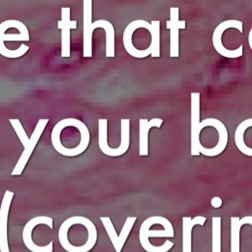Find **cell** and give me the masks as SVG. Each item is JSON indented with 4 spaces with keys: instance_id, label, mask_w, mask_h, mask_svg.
<instances>
[{
    "instance_id": "obj_17",
    "label": "cell",
    "mask_w": 252,
    "mask_h": 252,
    "mask_svg": "<svg viewBox=\"0 0 252 252\" xmlns=\"http://www.w3.org/2000/svg\"><path fill=\"white\" fill-rule=\"evenodd\" d=\"M136 220H137L136 217H128L126 219V220H125V222L123 224V227H122V229H121V231H120V233L118 235V238H117V244H116V246L114 248L115 252H121V250H122V248L124 246V243H125L126 239H127V237H128V235H129V233H130V231H131V229H132Z\"/></svg>"
},
{
    "instance_id": "obj_20",
    "label": "cell",
    "mask_w": 252,
    "mask_h": 252,
    "mask_svg": "<svg viewBox=\"0 0 252 252\" xmlns=\"http://www.w3.org/2000/svg\"><path fill=\"white\" fill-rule=\"evenodd\" d=\"M242 220H243V222H244V224H246V223H248V224H251V226H252V216H248V217H244V218H242L241 219Z\"/></svg>"
},
{
    "instance_id": "obj_18",
    "label": "cell",
    "mask_w": 252,
    "mask_h": 252,
    "mask_svg": "<svg viewBox=\"0 0 252 252\" xmlns=\"http://www.w3.org/2000/svg\"><path fill=\"white\" fill-rule=\"evenodd\" d=\"M220 217L212 219V252H220Z\"/></svg>"
},
{
    "instance_id": "obj_6",
    "label": "cell",
    "mask_w": 252,
    "mask_h": 252,
    "mask_svg": "<svg viewBox=\"0 0 252 252\" xmlns=\"http://www.w3.org/2000/svg\"><path fill=\"white\" fill-rule=\"evenodd\" d=\"M208 126H211L217 129V132L219 135V142L213 148H205L203 146L200 150V154H203L206 157L212 158L221 154L225 150L227 141H228V134L224 124L217 118H206L203 121H201L199 125V131L201 132L205 127H208Z\"/></svg>"
},
{
    "instance_id": "obj_16",
    "label": "cell",
    "mask_w": 252,
    "mask_h": 252,
    "mask_svg": "<svg viewBox=\"0 0 252 252\" xmlns=\"http://www.w3.org/2000/svg\"><path fill=\"white\" fill-rule=\"evenodd\" d=\"M230 223V252H240V228L244 222L238 217H231Z\"/></svg>"
},
{
    "instance_id": "obj_1",
    "label": "cell",
    "mask_w": 252,
    "mask_h": 252,
    "mask_svg": "<svg viewBox=\"0 0 252 252\" xmlns=\"http://www.w3.org/2000/svg\"><path fill=\"white\" fill-rule=\"evenodd\" d=\"M150 237H174V230L171 222L159 216H154L146 219L139 231V240L146 252H168L173 247V242L165 240L160 246H154Z\"/></svg>"
},
{
    "instance_id": "obj_4",
    "label": "cell",
    "mask_w": 252,
    "mask_h": 252,
    "mask_svg": "<svg viewBox=\"0 0 252 252\" xmlns=\"http://www.w3.org/2000/svg\"><path fill=\"white\" fill-rule=\"evenodd\" d=\"M236 29L240 33L243 32V24L238 20H226L217 26L213 32V45L216 51L225 58H238L243 54V45L240 44L236 49H227L221 42L223 32L228 29Z\"/></svg>"
},
{
    "instance_id": "obj_15",
    "label": "cell",
    "mask_w": 252,
    "mask_h": 252,
    "mask_svg": "<svg viewBox=\"0 0 252 252\" xmlns=\"http://www.w3.org/2000/svg\"><path fill=\"white\" fill-rule=\"evenodd\" d=\"M206 218L202 216H197L193 219L190 217L182 218V252H191V232L192 228L196 224L204 225Z\"/></svg>"
},
{
    "instance_id": "obj_21",
    "label": "cell",
    "mask_w": 252,
    "mask_h": 252,
    "mask_svg": "<svg viewBox=\"0 0 252 252\" xmlns=\"http://www.w3.org/2000/svg\"><path fill=\"white\" fill-rule=\"evenodd\" d=\"M248 37H252V28H251V30H250V32H249V33H248ZM252 50V49H251Z\"/></svg>"
},
{
    "instance_id": "obj_8",
    "label": "cell",
    "mask_w": 252,
    "mask_h": 252,
    "mask_svg": "<svg viewBox=\"0 0 252 252\" xmlns=\"http://www.w3.org/2000/svg\"><path fill=\"white\" fill-rule=\"evenodd\" d=\"M191 156H199L203 145L200 142V93H191Z\"/></svg>"
},
{
    "instance_id": "obj_3",
    "label": "cell",
    "mask_w": 252,
    "mask_h": 252,
    "mask_svg": "<svg viewBox=\"0 0 252 252\" xmlns=\"http://www.w3.org/2000/svg\"><path fill=\"white\" fill-rule=\"evenodd\" d=\"M29 41L30 33L26 25L17 20H7L0 24V54L7 58H19L26 54L29 46L22 43L15 50L8 49L4 41Z\"/></svg>"
},
{
    "instance_id": "obj_7",
    "label": "cell",
    "mask_w": 252,
    "mask_h": 252,
    "mask_svg": "<svg viewBox=\"0 0 252 252\" xmlns=\"http://www.w3.org/2000/svg\"><path fill=\"white\" fill-rule=\"evenodd\" d=\"M179 8L171 7L169 9V20L166 21V29L169 30V56L171 58L179 57V30L185 29V21H180Z\"/></svg>"
},
{
    "instance_id": "obj_11",
    "label": "cell",
    "mask_w": 252,
    "mask_h": 252,
    "mask_svg": "<svg viewBox=\"0 0 252 252\" xmlns=\"http://www.w3.org/2000/svg\"><path fill=\"white\" fill-rule=\"evenodd\" d=\"M14 193L6 190L0 206V252H10L8 244V215Z\"/></svg>"
},
{
    "instance_id": "obj_10",
    "label": "cell",
    "mask_w": 252,
    "mask_h": 252,
    "mask_svg": "<svg viewBox=\"0 0 252 252\" xmlns=\"http://www.w3.org/2000/svg\"><path fill=\"white\" fill-rule=\"evenodd\" d=\"M93 0H83V56H93Z\"/></svg>"
},
{
    "instance_id": "obj_12",
    "label": "cell",
    "mask_w": 252,
    "mask_h": 252,
    "mask_svg": "<svg viewBox=\"0 0 252 252\" xmlns=\"http://www.w3.org/2000/svg\"><path fill=\"white\" fill-rule=\"evenodd\" d=\"M163 120L161 118H141L139 120V155L147 157L149 155V131L152 127L159 128Z\"/></svg>"
},
{
    "instance_id": "obj_19",
    "label": "cell",
    "mask_w": 252,
    "mask_h": 252,
    "mask_svg": "<svg viewBox=\"0 0 252 252\" xmlns=\"http://www.w3.org/2000/svg\"><path fill=\"white\" fill-rule=\"evenodd\" d=\"M211 205H212L215 209H218V208L221 207L222 201H221V199H220V197L216 196V197H213V198H212V200H211Z\"/></svg>"
},
{
    "instance_id": "obj_13",
    "label": "cell",
    "mask_w": 252,
    "mask_h": 252,
    "mask_svg": "<svg viewBox=\"0 0 252 252\" xmlns=\"http://www.w3.org/2000/svg\"><path fill=\"white\" fill-rule=\"evenodd\" d=\"M121 123V143L119 147L113 149L108 145L104 146L100 149V151L111 158H116L124 155L130 146V119L122 118L120 120Z\"/></svg>"
},
{
    "instance_id": "obj_14",
    "label": "cell",
    "mask_w": 252,
    "mask_h": 252,
    "mask_svg": "<svg viewBox=\"0 0 252 252\" xmlns=\"http://www.w3.org/2000/svg\"><path fill=\"white\" fill-rule=\"evenodd\" d=\"M103 29L105 32V56L113 58L115 56V32L112 24L106 20H97L93 22L92 30Z\"/></svg>"
},
{
    "instance_id": "obj_9",
    "label": "cell",
    "mask_w": 252,
    "mask_h": 252,
    "mask_svg": "<svg viewBox=\"0 0 252 252\" xmlns=\"http://www.w3.org/2000/svg\"><path fill=\"white\" fill-rule=\"evenodd\" d=\"M71 9L69 7L61 8V20L58 21V29L61 30V56L70 57L71 42L70 32L72 29H77V21L70 19Z\"/></svg>"
},
{
    "instance_id": "obj_2",
    "label": "cell",
    "mask_w": 252,
    "mask_h": 252,
    "mask_svg": "<svg viewBox=\"0 0 252 252\" xmlns=\"http://www.w3.org/2000/svg\"><path fill=\"white\" fill-rule=\"evenodd\" d=\"M9 121H10L14 131L16 132L18 138L20 139L22 145L24 146V151L11 173V175L16 176V175H21L22 172L24 171V168L26 167L27 162H28L29 158H31L39 138L41 137L42 132H43L45 126L47 125L49 119L48 118H39L31 137H28L26 131L23 128L21 121L18 118H10Z\"/></svg>"
},
{
    "instance_id": "obj_5",
    "label": "cell",
    "mask_w": 252,
    "mask_h": 252,
    "mask_svg": "<svg viewBox=\"0 0 252 252\" xmlns=\"http://www.w3.org/2000/svg\"><path fill=\"white\" fill-rule=\"evenodd\" d=\"M39 224H46L49 228H52L53 220L51 218L45 217V216H39V217L31 219L25 224L24 229H23L24 244L31 252H52V250H53V242L52 241H50L48 244L43 245V246L37 245L32 241V232L33 228Z\"/></svg>"
}]
</instances>
